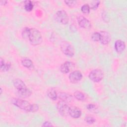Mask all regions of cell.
Returning a JSON list of instances; mask_svg holds the SVG:
<instances>
[{
	"label": "cell",
	"instance_id": "cell-1",
	"mask_svg": "<svg viewBox=\"0 0 127 127\" xmlns=\"http://www.w3.org/2000/svg\"><path fill=\"white\" fill-rule=\"evenodd\" d=\"M13 104L19 108L28 112H35L38 110L39 106L37 104H31L27 101L18 98H13L11 100Z\"/></svg>",
	"mask_w": 127,
	"mask_h": 127
},
{
	"label": "cell",
	"instance_id": "cell-2",
	"mask_svg": "<svg viewBox=\"0 0 127 127\" xmlns=\"http://www.w3.org/2000/svg\"><path fill=\"white\" fill-rule=\"evenodd\" d=\"M28 38L30 43L34 46L39 45L42 42L41 33L35 28H30Z\"/></svg>",
	"mask_w": 127,
	"mask_h": 127
},
{
	"label": "cell",
	"instance_id": "cell-3",
	"mask_svg": "<svg viewBox=\"0 0 127 127\" xmlns=\"http://www.w3.org/2000/svg\"><path fill=\"white\" fill-rule=\"evenodd\" d=\"M61 49L63 53L69 57L74 55V49L73 46L67 41H63L61 44Z\"/></svg>",
	"mask_w": 127,
	"mask_h": 127
},
{
	"label": "cell",
	"instance_id": "cell-4",
	"mask_svg": "<svg viewBox=\"0 0 127 127\" xmlns=\"http://www.w3.org/2000/svg\"><path fill=\"white\" fill-rule=\"evenodd\" d=\"M103 76V72L100 69H94L92 70L89 74V78L90 79L95 82H98L101 81Z\"/></svg>",
	"mask_w": 127,
	"mask_h": 127
},
{
	"label": "cell",
	"instance_id": "cell-5",
	"mask_svg": "<svg viewBox=\"0 0 127 127\" xmlns=\"http://www.w3.org/2000/svg\"><path fill=\"white\" fill-rule=\"evenodd\" d=\"M57 109L60 114L63 116H66L69 115V107L67 105V103L60 101L57 105Z\"/></svg>",
	"mask_w": 127,
	"mask_h": 127
},
{
	"label": "cell",
	"instance_id": "cell-6",
	"mask_svg": "<svg viewBox=\"0 0 127 127\" xmlns=\"http://www.w3.org/2000/svg\"><path fill=\"white\" fill-rule=\"evenodd\" d=\"M57 20L62 24L65 25L68 22V16L66 12L64 10H59L56 14Z\"/></svg>",
	"mask_w": 127,
	"mask_h": 127
},
{
	"label": "cell",
	"instance_id": "cell-7",
	"mask_svg": "<svg viewBox=\"0 0 127 127\" xmlns=\"http://www.w3.org/2000/svg\"><path fill=\"white\" fill-rule=\"evenodd\" d=\"M82 78V74L79 70L71 72L69 75V79L71 83L75 84L80 81Z\"/></svg>",
	"mask_w": 127,
	"mask_h": 127
},
{
	"label": "cell",
	"instance_id": "cell-8",
	"mask_svg": "<svg viewBox=\"0 0 127 127\" xmlns=\"http://www.w3.org/2000/svg\"><path fill=\"white\" fill-rule=\"evenodd\" d=\"M74 64L71 62H65L60 67V71L64 74L68 73L74 67Z\"/></svg>",
	"mask_w": 127,
	"mask_h": 127
},
{
	"label": "cell",
	"instance_id": "cell-9",
	"mask_svg": "<svg viewBox=\"0 0 127 127\" xmlns=\"http://www.w3.org/2000/svg\"><path fill=\"white\" fill-rule=\"evenodd\" d=\"M77 22L78 25L82 28H88L91 26L90 21L82 15H79L77 16Z\"/></svg>",
	"mask_w": 127,
	"mask_h": 127
},
{
	"label": "cell",
	"instance_id": "cell-10",
	"mask_svg": "<svg viewBox=\"0 0 127 127\" xmlns=\"http://www.w3.org/2000/svg\"><path fill=\"white\" fill-rule=\"evenodd\" d=\"M100 34V42L103 45L108 44L111 40L110 34L107 31H102L99 32Z\"/></svg>",
	"mask_w": 127,
	"mask_h": 127
},
{
	"label": "cell",
	"instance_id": "cell-11",
	"mask_svg": "<svg viewBox=\"0 0 127 127\" xmlns=\"http://www.w3.org/2000/svg\"><path fill=\"white\" fill-rule=\"evenodd\" d=\"M69 115L73 118H78L81 115V111L79 108L75 106L69 107Z\"/></svg>",
	"mask_w": 127,
	"mask_h": 127
},
{
	"label": "cell",
	"instance_id": "cell-12",
	"mask_svg": "<svg viewBox=\"0 0 127 127\" xmlns=\"http://www.w3.org/2000/svg\"><path fill=\"white\" fill-rule=\"evenodd\" d=\"M114 47H115V49L117 53H121L125 49L126 44L124 41H123L121 40H117L115 42Z\"/></svg>",
	"mask_w": 127,
	"mask_h": 127
},
{
	"label": "cell",
	"instance_id": "cell-13",
	"mask_svg": "<svg viewBox=\"0 0 127 127\" xmlns=\"http://www.w3.org/2000/svg\"><path fill=\"white\" fill-rule=\"evenodd\" d=\"M13 84L17 90H20L27 88L24 82L22 80L18 78L14 79L13 81Z\"/></svg>",
	"mask_w": 127,
	"mask_h": 127
},
{
	"label": "cell",
	"instance_id": "cell-14",
	"mask_svg": "<svg viewBox=\"0 0 127 127\" xmlns=\"http://www.w3.org/2000/svg\"><path fill=\"white\" fill-rule=\"evenodd\" d=\"M58 96L62 101L66 103L70 102L72 100V96L70 94L65 92H60Z\"/></svg>",
	"mask_w": 127,
	"mask_h": 127
},
{
	"label": "cell",
	"instance_id": "cell-15",
	"mask_svg": "<svg viewBox=\"0 0 127 127\" xmlns=\"http://www.w3.org/2000/svg\"><path fill=\"white\" fill-rule=\"evenodd\" d=\"M18 95L21 98H25L29 97L31 94V91L27 88L17 91Z\"/></svg>",
	"mask_w": 127,
	"mask_h": 127
},
{
	"label": "cell",
	"instance_id": "cell-16",
	"mask_svg": "<svg viewBox=\"0 0 127 127\" xmlns=\"http://www.w3.org/2000/svg\"><path fill=\"white\" fill-rule=\"evenodd\" d=\"M0 70L2 71H7L9 70L11 64L10 63H4V61L2 58H0Z\"/></svg>",
	"mask_w": 127,
	"mask_h": 127
},
{
	"label": "cell",
	"instance_id": "cell-17",
	"mask_svg": "<svg viewBox=\"0 0 127 127\" xmlns=\"http://www.w3.org/2000/svg\"><path fill=\"white\" fill-rule=\"evenodd\" d=\"M21 64L23 66L27 68H29L32 66L33 62L29 59L24 58L21 61Z\"/></svg>",
	"mask_w": 127,
	"mask_h": 127
},
{
	"label": "cell",
	"instance_id": "cell-18",
	"mask_svg": "<svg viewBox=\"0 0 127 127\" xmlns=\"http://www.w3.org/2000/svg\"><path fill=\"white\" fill-rule=\"evenodd\" d=\"M47 95L52 100H56L57 98L58 95L57 94V93L56 91L54 89H50L47 92Z\"/></svg>",
	"mask_w": 127,
	"mask_h": 127
},
{
	"label": "cell",
	"instance_id": "cell-19",
	"mask_svg": "<svg viewBox=\"0 0 127 127\" xmlns=\"http://www.w3.org/2000/svg\"><path fill=\"white\" fill-rule=\"evenodd\" d=\"M74 97L78 100L83 101L85 99V95L81 92L79 91H76L74 93Z\"/></svg>",
	"mask_w": 127,
	"mask_h": 127
},
{
	"label": "cell",
	"instance_id": "cell-20",
	"mask_svg": "<svg viewBox=\"0 0 127 127\" xmlns=\"http://www.w3.org/2000/svg\"><path fill=\"white\" fill-rule=\"evenodd\" d=\"M33 8V4L32 2L30 0H26L24 3V9L27 11H31Z\"/></svg>",
	"mask_w": 127,
	"mask_h": 127
},
{
	"label": "cell",
	"instance_id": "cell-21",
	"mask_svg": "<svg viewBox=\"0 0 127 127\" xmlns=\"http://www.w3.org/2000/svg\"><path fill=\"white\" fill-rule=\"evenodd\" d=\"M90 6L87 4H85L83 5L81 7V11L85 14H88L90 12Z\"/></svg>",
	"mask_w": 127,
	"mask_h": 127
},
{
	"label": "cell",
	"instance_id": "cell-22",
	"mask_svg": "<svg viewBox=\"0 0 127 127\" xmlns=\"http://www.w3.org/2000/svg\"><path fill=\"white\" fill-rule=\"evenodd\" d=\"M91 38H92V40L95 41V42L100 41V34L99 32H95V33H94L92 34V36H91Z\"/></svg>",
	"mask_w": 127,
	"mask_h": 127
},
{
	"label": "cell",
	"instance_id": "cell-23",
	"mask_svg": "<svg viewBox=\"0 0 127 127\" xmlns=\"http://www.w3.org/2000/svg\"><path fill=\"white\" fill-rule=\"evenodd\" d=\"M65 4L70 7H73L77 4L76 0H64Z\"/></svg>",
	"mask_w": 127,
	"mask_h": 127
},
{
	"label": "cell",
	"instance_id": "cell-24",
	"mask_svg": "<svg viewBox=\"0 0 127 127\" xmlns=\"http://www.w3.org/2000/svg\"><path fill=\"white\" fill-rule=\"evenodd\" d=\"M100 1L99 0H96V1H93L90 4V8L92 9H96L98 8V6L99 5Z\"/></svg>",
	"mask_w": 127,
	"mask_h": 127
},
{
	"label": "cell",
	"instance_id": "cell-25",
	"mask_svg": "<svg viewBox=\"0 0 127 127\" xmlns=\"http://www.w3.org/2000/svg\"><path fill=\"white\" fill-rule=\"evenodd\" d=\"M29 30H30V28H29L28 27H25L24 29V30L22 32V36L23 38H28Z\"/></svg>",
	"mask_w": 127,
	"mask_h": 127
},
{
	"label": "cell",
	"instance_id": "cell-26",
	"mask_svg": "<svg viewBox=\"0 0 127 127\" xmlns=\"http://www.w3.org/2000/svg\"><path fill=\"white\" fill-rule=\"evenodd\" d=\"M85 121L87 123H88L89 124H93L95 121L94 118H93L92 117H90V116L86 117L85 118Z\"/></svg>",
	"mask_w": 127,
	"mask_h": 127
},
{
	"label": "cell",
	"instance_id": "cell-27",
	"mask_svg": "<svg viewBox=\"0 0 127 127\" xmlns=\"http://www.w3.org/2000/svg\"><path fill=\"white\" fill-rule=\"evenodd\" d=\"M87 109L89 111H93L96 109V106L93 104H89L87 106Z\"/></svg>",
	"mask_w": 127,
	"mask_h": 127
},
{
	"label": "cell",
	"instance_id": "cell-28",
	"mask_svg": "<svg viewBox=\"0 0 127 127\" xmlns=\"http://www.w3.org/2000/svg\"><path fill=\"white\" fill-rule=\"evenodd\" d=\"M102 17H103V19H104V20H106V22H108V21L109 20V18L108 17V16H107V14L106 13H103V14L102 15Z\"/></svg>",
	"mask_w": 127,
	"mask_h": 127
},
{
	"label": "cell",
	"instance_id": "cell-29",
	"mask_svg": "<svg viewBox=\"0 0 127 127\" xmlns=\"http://www.w3.org/2000/svg\"><path fill=\"white\" fill-rule=\"evenodd\" d=\"M52 124L49 122H45L44 123H43V125H42V126H44V127H47V126H52Z\"/></svg>",
	"mask_w": 127,
	"mask_h": 127
},
{
	"label": "cell",
	"instance_id": "cell-30",
	"mask_svg": "<svg viewBox=\"0 0 127 127\" xmlns=\"http://www.w3.org/2000/svg\"><path fill=\"white\" fill-rule=\"evenodd\" d=\"M0 4L2 5H4L7 3V1L6 0H1L0 2Z\"/></svg>",
	"mask_w": 127,
	"mask_h": 127
},
{
	"label": "cell",
	"instance_id": "cell-31",
	"mask_svg": "<svg viewBox=\"0 0 127 127\" xmlns=\"http://www.w3.org/2000/svg\"><path fill=\"white\" fill-rule=\"evenodd\" d=\"M0 94H1V93H2V88H0Z\"/></svg>",
	"mask_w": 127,
	"mask_h": 127
}]
</instances>
